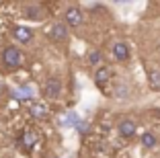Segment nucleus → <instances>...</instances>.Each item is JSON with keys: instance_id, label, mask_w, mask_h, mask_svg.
I'll return each instance as SVG.
<instances>
[{"instance_id": "obj_17", "label": "nucleus", "mask_w": 160, "mask_h": 158, "mask_svg": "<svg viewBox=\"0 0 160 158\" xmlns=\"http://www.w3.org/2000/svg\"><path fill=\"white\" fill-rule=\"evenodd\" d=\"M64 123H66V125H76V123H78V115H76V113H70Z\"/></svg>"}, {"instance_id": "obj_1", "label": "nucleus", "mask_w": 160, "mask_h": 158, "mask_svg": "<svg viewBox=\"0 0 160 158\" xmlns=\"http://www.w3.org/2000/svg\"><path fill=\"white\" fill-rule=\"evenodd\" d=\"M2 62H4L8 68H19L23 64V54H21L17 47H6L2 51Z\"/></svg>"}, {"instance_id": "obj_9", "label": "nucleus", "mask_w": 160, "mask_h": 158, "mask_svg": "<svg viewBox=\"0 0 160 158\" xmlns=\"http://www.w3.org/2000/svg\"><path fill=\"white\" fill-rule=\"evenodd\" d=\"M49 35H52L56 41H66V39H68V29H66V25H64V23H56L52 27V31H49Z\"/></svg>"}, {"instance_id": "obj_15", "label": "nucleus", "mask_w": 160, "mask_h": 158, "mask_svg": "<svg viewBox=\"0 0 160 158\" xmlns=\"http://www.w3.org/2000/svg\"><path fill=\"white\" fill-rule=\"evenodd\" d=\"M25 17L27 19H41V8L39 6H27L25 8Z\"/></svg>"}, {"instance_id": "obj_12", "label": "nucleus", "mask_w": 160, "mask_h": 158, "mask_svg": "<svg viewBox=\"0 0 160 158\" xmlns=\"http://www.w3.org/2000/svg\"><path fill=\"white\" fill-rule=\"evenodd\" d=\"M148 80H150L152 90H158L160 93V70H150L148 72Z\"/></svg>"}, {"instance_id": "obj_10", "label": "nucleus", "mask_w": 160, "mask_h": 158, "mask_svg": "<svg viewBox=\"0 0 160 158\" xmlns=\"http://www.w3.org/2000/svg\"><path fill=\"white\" fill-rule=\"evenodd\" d=\"M35 142H37V134H35L33 130H23V134H21V144H23V148L31 150L35 146Z\"/></svg>"}, {"instance_id": "obj_8", "label": "nucleus", "mask_w": 160, "mask_h": 158, "mask_svg": "<svg viewBox=\"0 0 160 158\" xmlns=\"http://www.w3.org/2000/svg\"><path fill=\"white\" fill-rule=\"evenodd\" d=\"M12 35H14V39H17V41H21V43H29L31 39H33V31H31V29H27V27H14Z\"/></svg>"}, {"instance_id": "obj_16", "label": "nucleus", "mask_w": 160, "mask_h": 158, "mask_svg": "<svg viewBox=\"0 0 160 158\" xmlns=\"http://www.w3.org/2000/svg\"><path fill=\"white\" fill-rule=\"evenodd\" d=\"M88 62H90V64H101V54L97 49L88 51Z\"/></svg>"}, {"instance_id": "obj_3", "label": "nucleus", "mask_w": 160, "mask_h": 158, "mask_svg": "<svg viewBox=\"0 0 160 158\" xmlns=\"http://www.w3.org/2000/svg\"><path fill=\"white\" fill-rule=\"evenodd\" d=\"M136 130H138V125H136V121H132V119H121L117 125V131L121 138H132L136 134Z\"/></svg>"}, {"instance_id": "obj_5", "label": "nucleus", "mask_w": 160, "mask_h": 158, "mask_svg": "<svg viewBox=\"0 0 160 158\" xmlns=\"http://www.w3.org/2000/svg\"><path fill=\"white\" fill-rule=\"evenodd\" d=\"M111 51H113V58H115L117 62H125L127 58H129V47H127V43H123V41L113 43Z\"/></svg>"}, {"instance_id": "obj_14", "label": "nucleus", "mask_w": 160, "mask_h": 158, "mask_svg": "<svg viewBox=\"0 0 160 158\" xmlns=\"http://www.w3.org/2000/svg\"><path fill=\"white\" fill-rule=\"evenodd\" d=\"M14 97L17 99H31L33 97V89L31 86H21V89L14 90Z\"/></svg>"}, {"instance_id": "obj_2", "label": "nucleus", "mask_w": 160, "mask_h": 158, "mask_svg": "<svg viewBox=\"0 0 160 158\" xmlns=\"http://www.w3.org/2000/svg\"><path fill=\"white\" fill-rule=\"evenodd\" d=\"M43 90H45V97L47 99H58L62 93V82L58 78H49L45 82V86H43Z\"/></svg>"}, {"instance_id": "obj_11", "label": "nucleus", "mask_w": 160, "mask_h": 158, "mask_svg": "<svg viewBox=\"0 0 160 158\" xmlns=\"http://www.w3.org/2000/svg\"><path fill=\"white\" fill-rule=\"evenodd\" d=\"M129 93H132V90H129V84H127V82L119 80V82L115 84V90H113V94H115L117 99H127V97H129Z\"/></svg>"}, {"instance_id": "obj_6", "label": "nucleus", "mask_w": 160, "mask_h": 158, "mask_svg": "<svg viewBox=\"0 0 160 158\" xmlns=\"http://www.w3.org/2000/svg\"><path fill=\"white\" fill-rule=\"evenodd\" d=\"M29 113H31L35 119H45L49 111H47V105H45V103L35 101V103H31V107H29Z\"/></svg>"}, {"instance_id": "obj_7", "label": "nucleus", "mask_w": 160, "mask_h": 158, "mask_svg": "<svg viewBox=\"0 0 160 158\" xmlns=\"http://www.w3.org/2000/svg\"><path fill=\"white\" fill-rule=\"evenodd\" d=\"M66 23L70 25V27H78V25L82 23V13H80V8L70 6V8L66 10Z\"/></svg>"}, {"instance_id": "obj_4", "label": "nucleus", "mask_w": 160, "mask_h": 158, "mask_svg": "<svg viewBox=\"0 0 160 158\" xmlns=\"http://www.w3.org/2000/svg\"><path fill=\"white\" fill-rule=\"evenodd\" d=\"M111 76H113L111 68H109V66H101V68L94 72V82H97V86H101V89H103L105 84L111 80Z\"/></svg>"}, {"instance_id": "obj_13", "label": "nucleus", "mask_w": 160, "mask_h": 158, "mask_svg": "<svg viewBox=\"0 0 160 158\" xmlns=\"http://www.w3.org/2000/svg\"><path fill=\"white\" fill-rule=\"evenodd\" d=\"M142 144L146 146V148H154L156 146V135L152 131H144L142 134Z\"/></svg>"}]
</instances>
